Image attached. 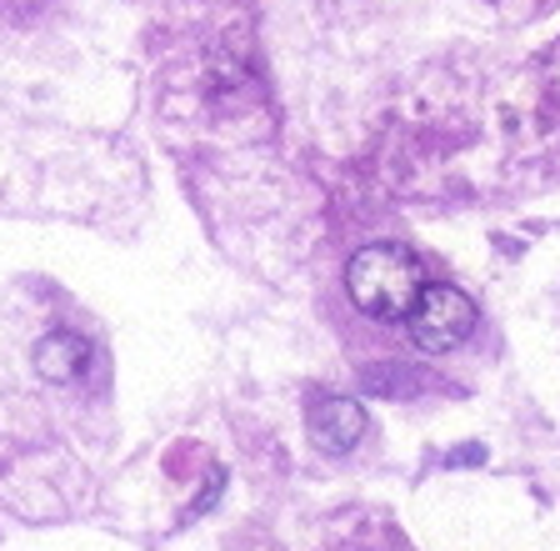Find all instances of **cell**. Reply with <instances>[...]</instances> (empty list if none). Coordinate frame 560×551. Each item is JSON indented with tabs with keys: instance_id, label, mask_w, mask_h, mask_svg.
<instances>
[{
	"instance_id": "1",
	"label": "cell",
	"mask_w": 560,
	"mask_h": 551,
	"mask_svg": "<svg viewBox=\"0 0 560 551\" xmlns=\"http://www.w3.org/2000/svg\"><path fill=\"white\" fill-rule=\"evenodd\" d=\"M346 291L375 321H406L416 296L425 291V271L420 256L406 246H365L346 266Z\"/></svg>"
},
{
	"instance_id": "2",
	"label": "cell",
	"mask_w": 560,
	"mask_h": 551,
	"mask_svg": "<svg viewBox=\"0 0 560 551\" xmlns=\"http://www.w3.org/2000/svg\"><path fill=\"white\" fill-rule=\"evenodd\" d=\"M476 301L460 286H425L406 317V331L420 352H451L476 331Z\"/></svg>"
},
{
	"instance_id": "3",
	"label": "cell",
	"mask_w": 560,
	"mask_h": 551,
	"mask_svg": "<svg viewBox=\"0 0 560 551\" xmlns=\"http://www.w3.org/2000/svg\"><path fill=\"white\" fill-rule=\"evenodd\" d=\"M365 436V411L346 397H326L311 411V441L320 451H350Z\"/></svg>"
},
{
	"instance_id": "4",
	"label": "cell",
	"mask_w": 560,
	"mask_h": 551,
	"mask_svg": "<svg viewBox=\"0 0 560 551\" xmlns=\"http://www.w3.org/2000/svg\"><path fill=\"white\" fill-rule=\"evenodd\" d=\"M85 361H91V341L81 331H50L40 346H35V371L56 381V387H70V381H81Z\"/></svg>"
}]
</instances>
